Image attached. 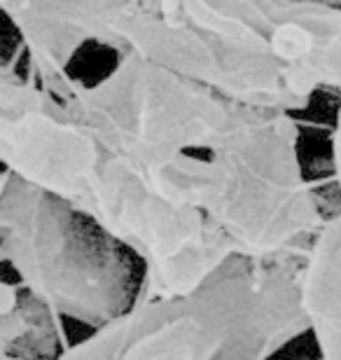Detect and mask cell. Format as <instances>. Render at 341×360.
<instances>
[{"instance_id": "7a4b0ae2", "label": "cell", "mask_w": 341, "mask_h": 360, "mask_svg": "<svg viewBox=\"0 0 341 360\" xmlns=\"http://www.w3.org/2000/svg\"><path fill=\"white\" fill-rule=\"evenodd\" d=\"M89 45L138 54L252 110L290 112L311 101L276 38V0H105L66 3Z\"/></svg>"}, {"instance_id": "277c9868", "label": "cell", "mask_w": 341, "mask_h": 360, "mask_svg": "<svg viewBox=\"0 0 341 360\" xmlns=\"http://www.w3.org/2000/svg\"><path fill=\"white\" fill-rule=\"evenodd\" d=\"M134 260L82 213L0 171V264L49 319L94 330L129 311L143 285Z\"/></svg>"}, {"instance_id": "5b68a950", "label": "cell", "mask_w": 341, "mask_h": 360, "mask_svg": "<svg viewBox=\"0 0 341 360\" xmlns=\"http://www.w3.org/2000/svg\"><path fill=\"white\" fill-rule=\"evenodd\" d=\"M68 110L155 183L180 157L210 153L243 105L127 52L98 80L72 82Z\"/></svg>"}, {"instance_id": "ba28073f", "label": "cell", "mask_w": 341, "mask_h": 360, "mask_svg": "<svg viewBox=\"0 0 341 360\" xmlns=\"http://www.w3.org/2000/svg\"><path fill=\"white\" fill-rule=\"evenodd\" d=\"M330 148H332V169H335V178L341 190V105L337 110L335 129H332V136H330Z\"/></svg>"}, {"instance_id": "8992f818", "label": "cell", "mask_w": 341, "mask_h": 360, "mask_svg": "<svg viewBox=\"0 0 341 360\" xmlns=\"http://www.w3.org/2000/svg\"><path fill=\"white\" fill-rule=\"evenodd\" d=\"M264 264L231 260L194 295L136 302L52 360H217L257 297Z\"/></svg>"}, {"instance_id": "3957f363", "label": "cell", "mask_w": 341, "mask_h": 360, "mask_svg": "<svg viewBox=\"0 0 341 360\" xmlns=\"http://www.w3.org/2000/svg\"><path fill=\"white\" fill-rule=\"evenodd\" d=\"M152 185L204 215L231 255L245 262L292 260L325 222L290 112L243 108L206 157H180Z\"/></svg>"}, {"instance_id": "52a82bcc", "label": "cell", "mask_w": 341, "mask_h": 360, "mask_svg": "<svg viewBox=\"0 0 341 360\" xmlns=\"http://www.w3.org/2000/svg\"><path fill=\"white\" fill-rule=\"evenodd\" d=\"M300 304L321 360H341V213L300 255Z\"/></svg>"}, {"instance_id": "6da1fadb", "label": "cell", "mask_w": 341, "mask_h": 360, "mask_svg": "<svg viewBox=\"0 0 341 360\" xmlns=\"http://www.w3.org/2000/svg\"><path fill=\"white\" fill-rule=\"evenodd\" d=\"M0 171L68 204L127 248L143 269L138 302L194 295L236 260L204 215L166 199L66 105L3 59Z\"/></svg>"}]
</instances>
